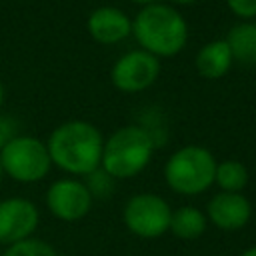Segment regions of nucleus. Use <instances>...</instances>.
Masks as SVG:
<instances>
[{
    "mask_svg": "<svg viewBox=\"0 0 256 256\" xmlns=\"http://www.w3.org/2000/svg\"><path fill=\"white\" fill-rule=\"evenodd\" d=\"M52 164L74 176H88L102 162L104 138L86 120H68L56 126L46 142Z\"/></svg>",
    "mask_w": 256,
    "mask_h": 256,
    "instance_id": "1",
    "label": "nucleus"
},
{
    "mask_svg": "<svg viewBox=\"0 0 256 256\" xmlns=\"http://www.w3.org/2000/svg\"><path fill=\"white\" fill-rule=\"evenodd\" d=\"M132 34L140 50L156 58L176 56L188 42V24L184 16L168 4H148L132 20Z\"/></svg>",
    "mask_w": 256,
    "mask_h": 256,
    "instance_id": "2",
    "label": "nucleus"
},
{
    "mask_svg": "<svg viewBox=\"0 0 256 256\" xmlns=\"http://www.w3.org/2000/svg\"><path fill=\"white\" fill-rule=\"evenodd\" d=\"M154 152V138L142 126H124L116 130L106 142L102 150L100 168L106 170L112 178H132L140 174Z\"/></svg>",
    "mask_w": 256,
    "mask_h": 256,
    "instance_id": "3",
    "label": "nucleus"
},
{
    "mask_svg": "<svg viewBox=\"0 0 256 256\" xmlns=\"http://www.w3.org/2000/svg\"><path fill=\"white\" fill-rule=\"evenodd\" d=\"M216 160L210 150L188 144L178 148L164 164V180L176 192L184 196H196L206 192L214 184Z\"/></svg>",
    "mask_w": 256,
    "mask_h": 256,
    "instance_id": "4",
    "label": "nucleus"
},
{
    "mask_svg": "<svg viewBox=\"0 0 256 256\" xmlns=\"http://www.w3.org/2000/svg\"><path fill=\"white\" fill-rule=\"evenodd\" d=\"M0 166L12 180L32 184L50 172L52 160L46 142L34 136H14L0 150Z\"/></svg>",
    "mask_w": 256,
    "mask_h": 256,
    "instance_id": "5",
    "label": "nucleus"
},
{
    "mask_svg": "<svg viewBox=\"0 0 256 256\" xmlns=\"http://www.w3.org/2000/svg\"><path fill=\"white\" fill-rule=\"evenodd\" d=\"M122 218L126 228L134 236L152 240L168 232L172 208L162 196L152 192H142V194H134L126 202Z\"/></svg>",
    "mask_w": 256,
    "mask_h": 256,
    "instance_id": "6",
    "label": "nucleus"
},
{
    "mask_svg": "<svg viewBox=\"0 0 256 256\" xmlns=\"http://www.w3.org/2000/svg\"><path fill=\"white\" fill-rule=\"evenodd\" d=\"M160 74V62L146 50H132L120 56L112 70L110 80L120 92H142L150 88Z\"/></svg>",
    "mask_w": 256,
    "mask_h": 256,
    "instance_id": "7",
    "label": "nucleus"
},
{
    "mask_svg": "<svg viewBox=\"0 0 256 256\" xmlns=\"http://www.w3.org/2000/svg\"><path fill=\"white\" fill-rule=\"evenodd\" d=\"M92 194L86 184L76 178H62L50 184L46 192V206L58 220L76 222L82 220L92 208Z\"/></svg>",
    "mask_w": 256,
    "mask_h": 256,
    "instance_id": "8",
    "label": "nucleus"
},
{
    "mask_svg": "<svg viewBox=\"0 0 256 256\" xmlns=\"http://www.w3.org/2000/svg\"><path fill=\"white\" fill-rule=\"evenodd\" d=\"M40 222V214L34 202L28 198H6L0 202V244L12 246L26 238H32Z\"/></svg>",
    "mask_w": 256,
    "mask_h": 256,
    "instance_id": "9",
    "label": "nucleus"
},
{
    "mask_svg": "<svg viewBox=\"0 0 256 256\" xmlns=\"http://www.w3.org/2000/svg\"><path fill=\"white\" fill-rule=\"evenodd\" d=\"M252 216L250 200L240 192H218L210 198L206 218L220 230L234 232L248 224Z\"/></svg>",
    "mask_w": 256,
    "mask_h": 256,
    "instance_id": "10",
    "label": "nucleus"
},
{
    "mask_svg": "<svg viewBox=\"0 0 256 256\" xmlns=\"http://www.w3.org/2000/svg\"><path fill=\"white\" fill-rule=\"evenodd\" d=\"M88 34L100 44H118L132 34V20L126 12L114 6L96 8L86 22Z\"/></svg>",
    "mask_w": 256,
    "mask_h": 256,
    "instance_id": "11",
    "label": "nucleus"
},
{
    "mask_svg": "<svg viewBox=\"0 0 256 256\" xmlns=\"http://www.w3.org/2000/svg\"><path fill=\"white\" fill-rule=\"evenodd\" d=\"M232 54L226 40H212L200 48L196 54V70L206 80L222 78L232 66Z\"/></svg>",
    "mask_w": 256,
    "mask_h": 256,
    "instance_id": "12",
    "label": "nucleus"
},
{
    "mask_svg": "<svg viewBox=\"0 0 256 256\" xmlns=\"http://www.w3.org/2000/svg\"><path fill=\"white\" fill-rule=\"evenodd\" d=\"M224 40L230 48L232 60L242 66H256V22L242 20L234 24Z\"/></svg>",
    "mask_w": 256,
    "mask_h": 256,
    "instance_id": "13",
    "label": "nucleus"
},
{
    "mask_svg": "<svg viewBox=\"0 0 256 256\" xmlns=\"http://www.w3.org/2000/svg\"><path fill=\"white\" fill-rule=\"evenodd\" d=\"M208 218L196 206H182L172 212L170 218V232L180 240H196L206 232Z\"/></svg>",
    "mask_w": 256,
    "mask_h": 256,
    "instance_id": "14",
    "label": "nucleus"
},
{
    "mask_svg": "<svg viewBox=\"0 0 256 256\" xmlns=\"http://www.w3.org/2000/svg\"><path fill=\"white\" fill-rule=\"evenodd\" d=\"M214 182L222 192H242L248 184V168L240 160H222L216 164Z\"/></svg>",
    "mask_w": 256,
    "mask_h": 256,
    "instance_id": "15",
    "label": "nucleus"
},
{
    "mask_svg": "<svg viewBox=\"0 0 256 256\" xmlns=\"http://www.w3.org/2000/svg\"><path fill=\"white\" fill-rule=\"evenodd\" d=\"M2 256H58L56 250L38 238H26L22 242H16L8 248H4Z\"/></svg>",
    "mask_w": 256,
    "mask_h": 256,
    "instance_id": "16",
    "label": "nucleus"
},
{
    "mask_svg": "<svg viewBox=\"0 0 256 256\" xmlns=\"http://www.w3.org/2000/svg\"><path fill=\"white\" fill-rule=\"evenodd\" d=\"M84 184L92 194V198H108L114 190V178L102 168H96L94 172H90Z\"/></svg>",
    "mask_w": 256,
    "mask_h": 256,
    "instance_id": "17",
    "label": "nucleus"
},
{
    "mask_svg": "<svg viewBox=\"0 0 256 256\" xmlns=\"http://www.w3.org/2000/svg\"><path fill=\"white\" fill-rule=\"evenodd\" d=\"M226 6L240 20L256 18V0H226Z\"/></svg>",
    "mask_w": 256,
    "mask_h": 256,
    "instance_id": "18",
    "label": "nucleus"
},
{
    "mask_svg": "<svg viewBox=\"0 0 256 256\" xmlns=\"http://www.w3.org/2000/svg\"><path fill=\"white\" fill-rule=\"evenodd\" d=\"M14 138V124L10 118H0V150L8 140Z\"/></svg>",
    "mask_w": 256,
    "mask_h": 256,
    "instance_id": "19",
    "label": "nucleus"
},
{
    "mask_svg": "<svg viewBox=\"0 0 256 256\" xmlns=\"http://www.w3.org/2000/svg\"><path fill=\"white\" fill-rule=\"evenodd\" d=\"M240 256H256V246H252V248H248V250H244Z\"/></svg>",
    "mask_w": 256,
    "mask_h": 256,
    "instance_id": "20",
    "label": "nucleus"
},
{
    "mask_svg": "<svg viewBox=\"0 0 256 256\" xmlns=\"http://www.w3.org/2000/svg\"><path fill=\"white\" fill-rule=\"evenodd\" d=\"M130 2H134V4H140V6H148V4H154L156 0H130Z\"/></svg>",
    "mask_w": 256,
    "mask_h": 256,
    "instance_id": "21",
    "label": "nucleus"
},
{
    "mask_svg": "<svg viewBox=\"0 0 256 256\" xmlns=\"http://www.w3.org/2000/svg\"><path fill=\"white\" fill-rule=\"evenodd\" d=\"M172 2H176V4H184V6H188V4H194V2H198V0H172Z\"/></svg>",
    "mask_w": 256,
    "mask_h": 256,
    "instance_id": "22",
    "label": "nucleus"
},
{
    "mask_svg": "<svg viewBox=\"0 0 256 256\" xmlns=\"http://www.w3.org/2000/svg\"><path fill=\"white\" fill-rule=\"evenodd\" d=\"M2 104H4V84L0 80V108H2Z\"/></svg>",
    "mask_w": 256,
    "mask_h": 256,
    "instance_id": "23",
    "label": "nucleus"
},
{
    "mask_svg": "<svg viewBox=\"0 0 256 256\" xmlns=\"http://www.w3.org/2000/svg\"><path fill=\"white\" fill-rule=\"evenodd\" d=\"M2 254H4V248H2V244H0V256H2Z\"/></svg>",
    "mask_w": 256,
    "mask_h": 256,
    "instance_id": "24",
    "label": "nucleus"
},
{
    "mask_svg": "<svg viewBox=\"0 0 256 256\" xmlns=\"http://www.w3.org/2000/svg\"><path fill=\"white\" fill-rule=\"evenodd\" d=\"M2 174H4V172H2V166H0V178H2Z\"/></svg>",
    "mask_w": 256,
    "mask_h": 256,
    "instance_id": "25",
    "label": "nucleus"
}]
</instances>
